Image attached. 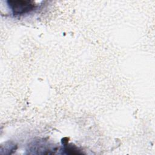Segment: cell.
<instances>
[{"instance_id": "cell-1", "label": "cell", "mask_w": 155, "mask_h": 155, "mask_svg": "<svg viewBox=\"0 0 155 155\" xmlns=\"http://www.w3.org/2000/svg\"><path fill=\"white\" fill-rule=\"evenodd\" d=\"M7 3L14 15H21L33 10L36 5L31 1H8Z\"/></svg>"}, {"instance_id": "cell-2", "label": "cell", "mask_w": 155, "mask_h": 155, "mask_svg": "<svg viewBox=\"0 0 155 155\" xmlns=\"http://www.w3.org/2000/svg\"><path fill=\"white\" fill-rule=\"evenodd\" d=\"M65 146L64 150L66 151V153L67 154H82L81 152H80V150H79L76 147L73 145H68L67 143H64Z\"/></svg>"}]
</instances>
